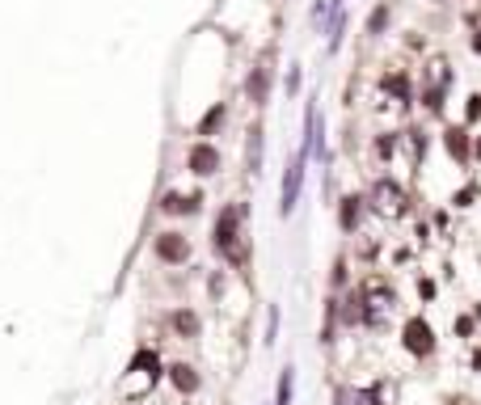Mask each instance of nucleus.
<instances>
[{"label":"nucleus","mask_w":481,"mask_h":405,"mask_svg":"<svg viewBox=\"0 0 481 405\" xmlns=\"http://www.w3.org/2000/svg\"><path fill=\"white\" fill-rule=\"evenodd\" d=\"M220 118H224V110H220V106H216V110H211V114H207V122H203V127H198V131H203V135H207V131H211V127H216V122H220Z\"/></svg>","instance_id":"nucleus-11"},{"label":"nucleus","mask_w":481,"mask_h":405,"mask_svg":"<svg viewBox=\"0 0 481 405\" xmlns=\"http://www.w3.org/2000/svg\"><path fill=\"white\" fill-rule=\"evenodd\" d=\"M304 161H309V157H304V152H300V157H296V165L287 169V177H283V202H278V211H291L296 207V198H300V182H304Z\"/></svg>","instance_id":"nucleus-3"},{"label":"nucleus","mask_w":481,"mask_h":405,"mask_svg":"<svg viewBox=\"0 0 481 405\" xmlns=\"http://www.w3.org/2000/svg\"><path fill=\"white\" fill-rule=\"evenodd\" d=\"M190 169H194L198 177L216 173V169H220V152H216L211 144H194V148H190Z\"/></svg>","instance_id":"nucleus-4"},{"label":"nucleus","mask_w":481,"mask_h":405,"mask_svg":"<svg viewBox=\"0 0 481 405\" xmlns=\"http://www.w3.org/2000/svg\"><path fill=\"white\" fill-rule=\"evenodd\" d=\"M405 338H410V350H418V354H426V350H430V329H426L422 321H410Z\"/></svg>","instance_id":"nucleus-5"},{"label":"nucleus","mask_w":481,"mask_h":405,"mask_svg":"<svg viewBox=\"0 0 481 405\" xmlns=\"http://www.w3.org/2000/svg\"><path fill=\"white\" fill-rule=\"evenodd\" d=\"M237 224H241L237 207H224L220 220H216V249L224 253V258H237Z\"/></svg>","instance_id":"nucleus-1"},{"label":"nucleus","mask_w":481,"mask_h":405,"mask_svg":"<svg viewBox=\"0 0 481 405\" xmlns=\"http://www.w3.org/2000/svg\"><path fill=\"white\" fill-rule=\"evenodd\" d=\"M165 211H173V215H182V211H194L198 207V194H165V202H161Z\"/></svg>","instance_id":"nucleus-6"},{"label":"nucleus","mask_w":481,"mask_h":405,"mask_svg":"<svg viewBox=\"0 0 481 405\" xmlns=\"http://www.w3.org/2000/svg\"><path fill=\"white\" fill-rule=\"evenodd\" d=\"M173 329L190 338V334H198V317H194V313H186V309H182V313H173Z\"/></svg>","instance_id":"nucleus-8"},{"label":"nucleus","mask_w":481,"mask_h":405,"mask_svg":"<svg viewBox=\"0 0 481 405\" xmlns=\"http://www.w3.org/2000/svg\"><path fill=\"white\" fill-rule=\"evenodd\" d=\"M157 258H161V262H186V258H190L186 237H182V233H161V237H157Z\"/></svg>","instance_id":"nucleus-2"},{"label":"nucleus","mask_w":481,"mask_h":405,"mask_svg":"<svg viewBox=\"0 0 481 405\" xmlns=\"http://www.w3.org/2000/svg\"><path fill=\"white\" fill-rule=\"evenodd\" d=\"M389 21V9H376L372 13V34H380V25H385Z\"/></svg>","instance_id":"nucleus-12"},{"label":"nucleus","mask_w":481,"mask_h":405,"mask_svg":"<svg viewBox=\"0 0 481 405\" xmlns=\"http://www.w3.org/2000/svg\"><path fill=\"white\" fill-rule=\"evenodd\" d=\"M169 376H173V384L182 389V393H194V389H198V376H194V367H186V363L169 367Z\"/></svg>","instance_id":"nucleus-7"},{"label":"nucleus","mask_w":481,"mask_h":405,"mask_svg":"<svg viewBox=\"0 0 481 405\" xmlns=\"http://www.w3.org/2000/svg\"><path fill=\"white\" fill-rule=\"evenodd\" d=\"M249 97H253V101L266 97V68H258V72L249 76Z\"/></svg>","instance_id":"nucleus-10"},{"label":"nucleus","mask_w":481,"mask_h":405,"mask_svg":"<svg viewBox=\"0 0 481 405\" xmlns=\"http://www.w3.org/2000/svg\"><path fill=\"white\" fill-rule=\"evenodd\" d=\"M291 389H296V371L283 367V376H278V405H291Z\"/></svg>","instance_id":"nucleus-9"}]
</instances>
